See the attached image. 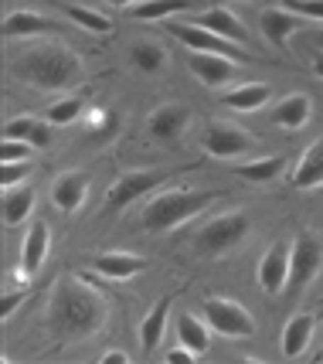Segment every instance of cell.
I'll return each mask as SVG.
<instances>
[{"label": "cell", "instance_id": "6", "mask_svg": "<svg viewBox=\"0 0 323 364\" xmlns=\"http://www.w3.org/2000/svg\"><path fill=\"white\" fill-rule=\"evenodd\" d=\"M204 320H208V327L214 333H221V337H256V317L245 310L242 303L228 300V296H211L204 300Z\"/></svg>", "mask_w": 323, "mask_h": 364}, {"label": "cell", "instance_id": "34", "mask_svg": "<svg viewBox=\"0 0 323 364\" xmlns=\"http://www.w3.org/2000/svg\"><path fill=\"white\" fill-rule=\"evenodd\" d=\"M286 7L300 17H317V21H323V0H286Z\"/></svg>", "mask_w": 323, "mask_h": 364}, {"label": "cell", "instance_id": "32", "mask_svg": "<svg viewBox=\"0 0 323 364\" xmlns=\"http://www.w3.org/2000/svg\"><path fill=\"white\" fill-rule=\"evenodd\" d=\"M34 164L31 160H21V164H0V188H17V184H24L28 177H31Z\"/></svg>", "mask_w": 323, "mask_h": 364}, {"label": "cell", "instance_id": "33", "mask_svg": "<svg viewBox=\"0 0 323 364\" xmlns=\"http://www.w3.org/2000/svg\"><path fill=\"white\" fill-rule=\"evenodd\" d=\"M31 143L28 140H4L0 143V164H21L31 157Z\"/></svg>", "mask_w": 323, "mask_h": 364}, {"label": "cell", "instance_id": "20", "mask_svg": "<svg viewBox=\"0 0 323 364\" xmlns=\"http://www.w3.org/2000/svg\"><path fill=\"white\" fill-rule=\"evenodd\" d=\"M194 24H201V28H208V31H214L218 38L235 41V45H245V38H248L242 28V21L231 14V11H225V7H208V11H201Z\"/></svg>", "mask_w": 323, "mask_h": 364}, {"label": "cell", "instance_id": "22", "mask_svg": "<svg viewBox=\"0 0 323 364\" xmlns=\"http://www.w3.org/2000/svg\"><path fill=\"white\" fill-rule=\"evenodd\" d=\"M92 269L102 272L106 279H129V276L146 269V259L143 255H129V252H102L92 259Z\"/></svg>", "mask_w": 323, "mask_h": 364}, {"label": "cell", "instance_id": "16", "mask_svg": "<svg viewBox=\"0 0 323 364\" xmlns=\"http://www.w3.org/2000/svg\"><path fill=\"white\" fill-rule=\"evenodd\" d=\"M191 123V112L177 106V102H167V106H157V109L150 112V133L157 136V140H177L180 133L187 129Z\"/></svg>", "mask_w": 323, "mask_h": 364}, {"label": "cell", "instance_id": "30", "mask_svg": "<svg viewBox=\"0 0 323 364\" xmlns=\"http://www.w3.org/2000/svg\"><path fill=\"white\" fill-rule=\"evenodd\" d=\"M65 17L75 21L79 28H85V31H92V34H109L113 31V21H109L106 14H99V11H89V7H65Z\"/></svg>", "mask_w": 323, "mask_h": 364}, {"label": "cell", "instance_id": "27", "mask_svg": "<svg viewBox=\"0 0 323 364\" xmlns=\"http://www.w3.org/2000/svg\"><path fill=\"white\" fill-rule=\"evenodd\" d=\"M269 99H273L269 85H239V89H231V92L221 95V102L239 112H256V109H262Z\"/></svg>", "mask_w": 323, "mask_h": 364}, {"label": "cell", "instance_id": "8", "mask_svg": "<svg viewBox=\"0 0 323 364\" xmlns=\"http://www.w3.org/2000/svg\"><path fill=\"white\" fill-rule=\"evenodd\" d=\"M167 31L177 38L180 45H187L191 51H208V55H225V58H245L242 45L225 41L214 31L201 28V24H187V21H167Z\"/></svg>", "mask_w": 323, "mask_h": 364}, {"label": "cell", "instance_id": "23", "mask_svg": "<svg viewBox=\"0 0 323 364\" xmlns=\"http://www.w3.org/2000/svg\"><path fill=\"white\" fill-rule=\"evenodd\" d=\"M34 211V188L28 184H17V188L4 191V201H0V215L7 228H17L21 222H28Z\"/></svg>", "mask_w": 323, "mask_h": 364}, {"label": "cell", "instance_id": "37", "mask_svg": "<svg viewBox=\"0 0 323 364\" xmlns=\"http://www.w3.org/2000/svg\"><path fill=\"white\" fill-rule=\"evenodd\" d=\"M102 364H129V354H123V350H109V354H102Z\"/></svg>", "mask_w": 323, "mask_h": 364}, {"label": "cell", "instance_id": "9", "mask_svg": "<svg viewBox=\"0 0 323 364\" xmlns=\"http://www.w3.org/2000/svg\"><path fill=\"white\" fill-rule=\"evenodd\" d=\"M167 181V174H153V171H129V174L116 177V184L109 188V194H106V208L109 211H123V208H129L133 201H140L146 191H157Z\"/></svg>", "mask_w": 323, "mask_h": 364}, {"label": "cell", "instance_id": "25", "mask_svg": "<svg viewBox=\"0 0 323 364\" xmlns=\"http://www.w3.org/2000/svg\"><path fill=\"white\" fill-rule=\"evenodd\" d=\"M177 337H180V344H184L187 350H194L197 358H201V354L211 348V327H208V320L194 317V314H180V317H177Z\"/></svg>", "mask_w": 323, "mask_h": 364}, {"label": "cell", "instance_id": "10", "mask_svg": "<svg viewBox=\"0 0 323 364\" xmlns=\"http://www.w3.org/2000/svg\"><path fill=\"white\" fill-rule=\"evenodd\" d=\"M290 255H292L290 242H273V249L258 259V286L269 296L286 293V283H290Z\"/></svg>", "mask_w": 323, "mask_h": 364}, {"label": "cell", "instance_id": "29", "mask_svg": "<svg viewBox=\"0 0 323 364\" xmlns=\"http://www.w3.org/2000/svg\"><path fill=\"white\" fill-rule=\"evenodd\" d=\"M129 62L136 65L140 72H160L163 65H167V51L160 45L140 41V45H133V51H129Z\"/></svg>", "mask_w": 323, "mask_h": 364}, {"label": "cell", "instance_id": "7", "mask_svg": "<svg viewBox=\"0 0 323 364\" xmlns=\"http://www.w3.org/2000/svg\"><path fill=\"white\" fill-rule=\"evenodd\" d=\"M201 146H204V154L218 160H235L256 150V136L235 123H211L201 133Z\"/></svg>", "mask_w": 323, "mask_h": 364}, {"label": "cell", "instance_id": "2", "mask_svg": "<svg viewBox=\"0 0 323 364\" xmlns=\"http://www.w3.org/2000/svg\"><path fill=\"white\" fill-rule=\"evenodd\" d=\"M7 72L14 79L28 82L41 92H65L82 82V58L62 41H41V45L21 51L17 58L7 62Z\"/></svg>", "mask_w": 323, "mask_h": 364}, {"label": "cell", "instance_id": "12", "mask_svg": "<svg viewBox=\"0 0 323 364\" xmlns=\"http://www.w3.org/2000/svg\"><path fill=\"white\" fill-rule=\"evenodd\" d=\"M62 24L48 14H38V11H14V14L4 17V38L14 41V38H48L51 31H58Z\"/></svg>", "mask_w": 323, "mask_h": 364}, {"label": "cell", "instance_id": "17", "mask_svg": "<svg viewBox=\"0 0 323 364\" xmlns=\"http://www.w3.org/2000/svg\"><path fill=\"white\" fill-rule=\"evenodd\" d=\"M48 249H51V232L45 222H34L28 228V235H24V245H21V269L28 272H38L45 266V259H48Z\"/></svg>", "mask_w": 323, "mask_h": 364}, {"label": "cell", "instance_id": "1", "mask_svg": "<svg viewBox=\"0 0 323 364\" xmlns=\"http://www.w3.org/2000/svg\"><path fill=\"white\" fill-rule=\"evenodd\" d=\"M106 323V296L82 279L65 276L48 300V327L58 341H85Z\"/></svg>", "mask_w": 323, "mask_h": 364}, {"label": "cell", "instance_id": "5", "mask_svg": "<svg viewBox=\"0 0 323 364\" xmlns=\"http://www.w3.org/2000/svg\"><path fill=\"white\" fill-rule=\"evenodd\" d=\"M323 269V238L313 232H300L292 242V255H290V283L286 293L300 296Z\"/></svg>", "mask_w": 323, "mask_h": 364}, {"label": "cell", "instance_id": "31", "mask_svg": "<svg viewBox=\"0 0 323 364\" xmlns=\"http://www.w3.org/2000/svg\"><path fill=\"white\" fill-rule=\"evenodd\" d=\"M85 109L82 106V99H75V95H65V99H58L55 106H48V119L51 127H65V123H72V119H79V112Z\"/></svg>", "mask_w": 323, "mask_h": 364}, {"label": "cell", "instance_id": "14", "mask_svg": "<svg viewBox=\"0 0 323 364\" xmlns=\"http://www.w3.org/2000/svg\"><path fill=\"white\" fill-rule=\"evenodd\" d=\"M313 333H317V317H313V314H296V317H290L286 327H283V354H286L290 361L303 358V350L310 348Z\"/></svg>", "mask_w": 323, "mask_h": 364}, {"label": "cell", "instance_id": "24", "mask_svg": "<svg viewBox=\"0 0 323 364\" xmlns=\"http://www.w3.org/2000/svg\"><path fill=\"white\" fill-rule=\"evenodd\" d=\"M167 317H170V296H163V300L146 314L143 323H140V348H143L146 354H153V350L160 348L163 331H167Z\"/></svg>", "mask_w": 323, "mask_h": 364}, {"label": "cell", "instance_id": "39", "mask_svg": "<svg viewBox=\"0 0 323 364\" xmlns=\"http://www.w3.org/2000/svg\"><path fill=\"white\" fill-rule=\"evenodd\" d=\"M106 4H113V7H126V4H136V0H106Z\"/></svg>", "mask_w": 323, "mask_h": 364}, {"label": "cell", "instance_id": "26", "mask_svg": "<svg viewBox=\"0 0 323 364\" xmlns=\"http://www.w3.org/2000/svg\"><path fill=\"white\" fill-rule=\"evenodd\" d=\"M235 171H239V177L252 181V184H269V181H275V177L286 171V160L279 157V154H269V157L248 160V164H235Z\"/></svg>", "mask_w": 323, "mask_h": 364}, {"label": "cell", "instance_id": "15", "mask_svg": "<svg viewBox=\"0 0 323 364\" xmlns=\"http://www.w3.org/2000/svg\"><path fill=\"white\" fill-rule=\"evenodd\" d=\"M310 116H313V102H310V95H303V92L279 99L273 106V112H269V119L283 129H303L310 123Z\"/></svg>", "mask_w": 323, "mask_h": 364}, {"label": "cell", "instance_id": "18", "mask_svg": "<svg viewBox=\"0 0 323 364\" xmlns=\"http://www.w3.org/2000/svg\"><path fill=\"white\" fill-rule=\"evenodd\" d=\"M48 119H31V116H14L4 123V140H28L34 150H48L51 143Z\"/></svg>", "mask_w": 323, "mask_h": 364}, {"label": "cell", "instance_id": "28", "mask_svg": "<svg viewBox=\"0 0 323 364\" xmlns=\"http://www.w3.org/2000/svg\"><path fill=\"white\" fill-rule=\"evenodd\" d=\"M194 7H197L194 0H140L133 7V17H140V21H167V17L194 11Z\"/></svg>", "mask_w": 323, "mask_h": 364}, {"label": "cell", "instance_id": "4", "mask_svg": "<svg viewBox=\"0 0 323 364\" xmlns=\"http://www.w3.org/2000/svg\"><path fill=\"white\" fill-rule=\"evenodd\" d=\"M252 232V222L245 211H228V215H218L211 218L197 235H194V245L201 255H225L231 249H239Z\"/></svg>", "mask_w": 323, "mask_h": 364}, {"label": "cell", "instance_id": "13", "mask_svg": "<svg viewBox=\"0 0 323 364\" xmlns=\"http://www.w3.org/2000/svg\"><path fill=\"white\" fill-rule=\"evenodd\" d=\"M85 194H89V177L82 174V171H65V174L55 177V184H51V201L58 211L65 215H72V211H79L85 205Z\"/></svg>", "mask_w": 323, "mask_h": 364}, {"label": "cell", "instance_id": "38", "mask_svg": "<svg viewBox=\"0 0 323 364\" xmlns=\"http://www.w3.org/2000/svg\"><path fill=\"white\" fill-rule=\"evenodd\" d=\"M313 72L323 79V55H317V58H313Z\"/></svg>", "mask_w": 323, "mask_h": 364}, {"label": "cell", "instance_id": "21", "mask_svg": "<svg viewBox=\"0 0 323 364\" xmlns=\"http://www.w3.org/2000/svg\"><path fill=\"white\" fill-rule=\"evenodd\" d=\"M292 188L296 191H313L323 188V140H317L313 146H307V154L300 157L296 171H292Z\"/></svg>", "mask_w": 323, "mask_h": 364}, {"label": "cell", "instance_id": "36", "mask_svg": "<svg viewBox=\"0 0 323 364\" xmlns=\"http://www.w3.org/2000/svg\"><path fill=\"white\" fill-rule=\"evenodd\" d=\"M21 300H24V289H21V293H7V296H4V303H0V314H4V320L14 314V306H17Z\"/></svg>", "mask_w": 323, "mask_h": 364}, {"label": "cell", "instance_id": "11", "mask_svg": "<svg viewBox=\"0 0 323 364\" xmlns=\"http://www.w3.org/2000/svg\"><path fill=\"white\" fill-rule=\"evenodd\" d=\"M191 72L197 75L201 85H208V89H221L228 82H239L242 75V68L235 65V58H225V55H208V51H194L191 58Z\"/></svg>", "mask_w": 323, "mask_h": 364}, {"label": "cell", "instance_id": "19", "mask_svg": "<svg viewBox=\"0 0 323 364\" xmlns=\"http://www.w3.org/2000/svg\"><path fill=\"white\" fill-rule=\"evenodd\" d=\"M258 24H262L265 41H273L275 48H286L290 45V38H292V31L300 28V14H292L290 7H273V11H262Z\"/></svg>", "mask_w": 323, "mask_h": 364}, {"label": "cell", "instance_id": "3", "mask_svg": "<svg viewBox=\"0 0 323 364\" xmlns=\"http://www.w3.org/2000/svg\"><path fill=\"white\" fill-rule=\"evenodd\" d=\"M218 198H221V191H197V188H177L153 194L143 205V228L153 232V235H167V232L180 228L184 222L197 218Z\"/></svg>", "mask_w": 323, "mask_h": 364}, {"label": "cell", "instance_id": "35", "mask_svg": "<svg viewBox=\"0 0 323 364\" xmlns=\"http://www.w3.org/2000/svg\"><path fill=\"white\" fill-rule=\"evenodd\" d=\"M167 361H170V364H194V361H197V354H194V350H187L184 344H180V348L167 350Z\"/></svg>", "mask_w": 323, "mask_h": 364}, {"label": "cell", "instance_id": "40", "mask_svg": "<svg viewBox=\"0 0 323 364\" xmlns=\"http://www.w3.org/2000/svg\"><path fill=\"white\" fill-rule=\"evenodd\" d=\"M317 361H323V350H320V354H317Z\"/></svg>", "mask_w": 323, "mask_h": 364}]
</instances>
